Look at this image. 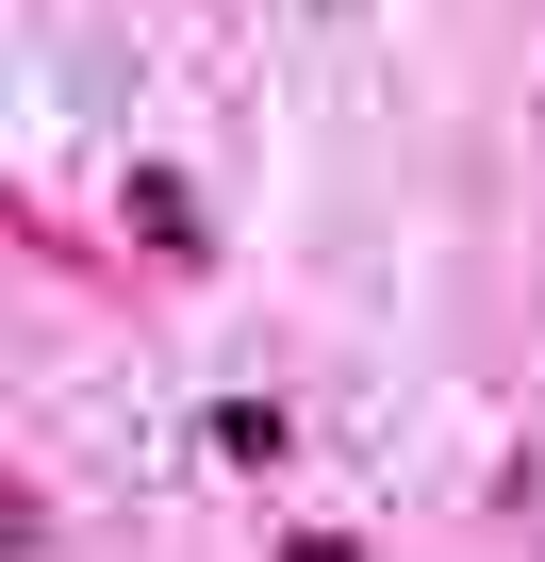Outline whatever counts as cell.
Segmentation results:
<instances>
[{"instance_id":"1","label":"cell","mask_w":545,"mask_h":562,"mask_svg":"<svg viewBox=\"0 0 545 562\" xmlns=\"http://www.w3.org/2000/svg\"><path fill=\"white\" fill-rule=\"evenodd\" d=\"M116 215H133V248H149V265H215V215L182 199V166H133V182H116Z\"/></svg>"},{"instance_id":"3","label":"cell","mask_w":545,"mask_h":562,"mask_svg":"<svg viewBox=\"0 0 545 562\" xmlns=\"http://www.w3.org/2000/svg\"><path fill=\"white\" fill-rule=\"evenodd\" d=\"M282 562H364V546H348V529H298V546H282Z\"/></svg>"},{"instance_id":"2","label":"cell","mask_w":545,"mask_h":562,"mask_svg":"<svg viewBox=\"0 0 545 562\" xmlns=\"http://www.w3.org/2000/svg\"><path fill=\"white\" fill-rule=\"evenodd\" d=\"M198 447H215V463H282L298 430H282V397H215V430H198Z\"/></svg>"}]
</instances>
